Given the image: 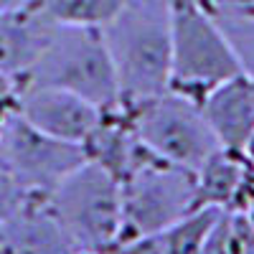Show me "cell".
I'll list each match as a JSON object with an SVG mask.
<instances>
[{"label":"cell","instance_id":"cell-1","mask_svg":"<svg viewBox=\"0 0 254 254\" xmlns=\"http://www.w3.org/2000/svg\"><path fill=\"white\" fill-rule=\"evenodd\" d=\"M102 36L115 64L120 107L168 92L171 0H127Z\"/></svg>","mask_w":254,"mask_h":254},{"label":"cell","instance_id":"cell-2","mask_svg":"<svg viewBox=\"0 0 254 254\" xmlns=\"http://www.w3.org/2000/svg\"><path fill=\"white\" fill-rule=\"evenodd\" d=\"M239 71V59L216 18L198 0H171L168 92L201 107L211 89Z\"/></svg>","mask_w":254,"mask_h":254},{"label":"cell","instance_id":"cell-3","mask_svg":"<svg viewBox=\"0 0 254 254\" xmlns=\"http://www.w3.org/2000/svg\"><path fill=\"white\" fill-rule=\"evenodd\" d=\"M23 87H56L84 97L102 112L120 110L115 64L102 31L97 28L56 23L49 46L18 89Z\"/></svg>","mask_w":254,"mask_h":254},{"label":"cell","instance_id":"cell-4","mask_svg":"<svg viewBox=\"0 0 254 254\" xmlns=\"http://www.w3.org/2000/svg\"><path fill=\"white\" fill-rule=\"evenodd\" d=\"M44 201L74 252L107 254L115 247L122 224L120 183L99 165L84 160Z\"/></svg>","mask_w":254,"mask_h":254},{"label":"cell","instance_id":"cell-5","mask_svg":"<svg viewBox=\"0 0 254 254\" xmlns=\"http://www.w3.org/2000/svg\"><path fill=\"white\" fill-rule=\"evenodd\" d=\"M120 203L122 224L117 242L158 234L193 211V171L168 163L150 150L120 181Z\"/></svg>","mask_w":254,"mask_h":254},{"label":"cell","instance_id":"cell-6","mask_svg":"<svg viewBox=\"0 0 254 254\" xmlns=\"http://www.w3.org/2000/svg\"><path fill=\"white\" fill-rule=\"evenodd\" d=\"M120 110L127 115L135 135L155 155L186 171H196L219 147L201 107L173 92H163Z\"/></svg>","mask_w":254,"mask_h":254},{"label":"cell","instance_id":"cell-7","mask_svg":"<svg viewBox=\"0 0 254 254\" xmlns=\"http://www.w3.org/2000/svg\"><path fill=\"white\" fill-rule=\"evenodd\" d=\"M84 160L81 145L44 135L18 110L0 122V163L33 196H49Z\"/></svg>","mask_w":254,"mask_h":254},{"label":"cell","instance_id":"cell-8","mask_svg":"<svg viewBox=\"0 0 254 254\" xmlns=\"http://www.w3.org/2000/svg\"><path fill=\"white\" fill-rule=\"evenodd\" d=\"M18 112L44 135L74 145L87 140L102 117V110L92 102L56 87H23L18 94Z\"/></svg>","mask_w":254,"mask_h":254},{"label":"cell","instance_id":"cell-9","mask_svg":"<svg viewBox=\"0 0 254 254\" xmlns=\"http://www.w3.org/2000/svg\"><path fill=\"white\" fill-rule=\"evenodd\" d=\"M54 28L56 23L41 10L38 0L0 13V71H5L20 87V81L49 46Z\"/></svg>","mask_w":254,"mask_h":254},{"label":"cell","instance_id":"cell-10","mask_svg":"<svg viewBox=\"0 0 254 254\" xmlns=\"http://www.w3.org/2000/svg\"><path fill=\"white\" fill-rule=\"evenodd\" d=\"M201 112L219 147L242 153L254 132V79L244 71L229 76L201 102Z\"/></svg>","mask_w":254,"mask_h":254},{"label":"cell","instance_id":"cell-11","mask_svg":"<svg viewBox=\"0 0 254 254\" xmlns=\"http://www.w3.org/2000/svg\"><path fill=\"white\" fill-rule=\"evenodd\" d=\"M81 150L89 163L99 165L102 171H107L120 183L150 153V147L135 135L127 115L122 110H115V112H102L94 130L81 142Z\"/></svg>","mask_w":254,"mask_h":254},{"label":"cell","instance_id":"cell-12","mask_svg":"<svg viewBox=\"0 0 254 254\" xmlns=\"http://www.w3.org/2000/svg\"><path fill=\"white\" fill-rule=\"evenodd\" d=\"M3 254H74L59 221L46 208L44 196H31L13 219L0 224Z\"/></svg>","mask_w":254,"mask_h":254},{"label":"cell","instance_id":"cell-13","mask_svg":"<svg viewBox=\"0 0 254 254\" xmlns=\"http://www.w3.org/2000/svg\"><path fill=\"white\" fill-rule=\"evenodd\" d=\"M244 165V153L216 147L193 171V208H229Z\"/></svg>","mask_w":254,"mask_h":254},{"label":"cell","instance_id":"cell-14","mask_svg":"<svg viewBox=\"0 0 254 254\" xmlns=\"http://www.w3.org/2000/svg\"><path fill=\"white\" fill-rule=\"evenodd\" d=\"M54 23L74 28H97L102 31L117 18L127 0H38Z\"/></svg>","mask_w":254,"mask_h":254},{"label":"cell","instance_id":"cell-15","mask_svg":"<svg viewBox=\"0 0 254 254\" xmlns=\"http://www.w3.org/2000/svg\"><path fill=\"white\" fill-rule=\"evenodd\" d=\"M221 208H193L171 226L158 231L163 254H198L211 226L216 224Z\"/></svg>","mask_w":254,"mask_h":254},{"label":"cell","instance_id":"cell-16","mask_svg":"<svg viewBox=\"0 0 254 254\" xmlns=\"http://www.w3.org/2000/svg\"><path fill=\"white\" fill-rule=\"evenodd\" d=\"M198 254H254V224L239 211L224 208Z\"/></svg>","mask_w":254,"mask_h":254},{"label":"cell","instance_id":"cell-17","mask_svg":"<svg viewBox=\"0 0 254 254\" xmlns=\"http://www.w3.org/2000/svg\"><path fill=\"white\" fill-rule=\"evenodd\" d=\"M216 23L229 38L242 71L254 79V18H216Z\"/></svg>","mask_w":254,"mask_h":254},{"label":"cell","instance_id":"cell-18","mask_svg":"<svg viewBox=\"0 0 254 254\" xmlns=\"http://www.w3.org/2000/svg\"><path fill=\"white\" fill-rule=\"evenodd\" d=\"M33 193H28V190L23 188V183H20L8 168L0 163V224H5L8 219H13L20 208H23L28 203Z\"/></svg>","mask_w":254,"mask_h":254},{"label":"cell","instance_id":"cell-19","mask_svg":"<svg viewBox=\"0 0 254 254\" xmlns=\"http://www.w3.org/2000/svg\"><path fill=\"white\" fill-rule=\"evenodd\" d=\"M229 208L239 211V214H244L247 219L254 221V165L249 160L244 165V173L239 178V186L234 190V198H231Z\"/></svg>","mask_w":254,"mask_h":254},{"label":"cell","instance_id":"cell-20","mask_svg":"<svg viewBox=\"0 0 254 254\" xmlns=\"http://www.w3.org/2000/svg\"><path fill=\"white\" fill-rule=\"evenodd\" d=\"M216 18H254V0H198Z\"/></svg>","mask_w":254,"mask_h":254},{"label":"cell","instance_id":"cell-21","mask_svg":"<svg viewBox=\"0 0 254 254\" xmlns=\"http://www.w3.org/2000/svg\"><path fill=\"white\" fill-rule=\"evenodd\" d=\"M107 254H163V249H160L158 237L150 234V237H135L127 242H117Z\"/></svg>","mask_w":254,"mask_h":254},{"label":"cell","instance_id":"cell-22","mask_svg":"<svg viewBox=\"0 0 254 254\" xmlns=\"http://www.w3.org/2000/svg\"><path fill=\"white\" fill-rule=\"evenodd\" d=\"M18 94H20L18 84L5 71H0V122L18 110Z\"/></svg>","mask_w":254,"mask_h":254},{"label":"cell","instance_id":"cell-23","mask_svg":"<svg viewBox=\"0 0 254 254\" xmlns=\"http://www.w3.org/2000/svg\"><path fill=\"white\" fill-rule=\"evenodd\" d=\"M31 0H0V13H5V10H15V8H23L28 5Z\"/></svg>","mask_w":254,"mask_h":254},{"label":"cell","instance_id":"cell-24","mask_svg":"<svg viewBox=\"0 0 254 254\" xmlns=\"http://www.w3.org/2000/svg\"><path fill=\"white\" fill-rule=\"evenodd\" d=\"M242 153H244V158L254 165V132L249 135V140H247V145H244V150H242Z\"/></svg>","mask_w":254,"mask_h":254},{"label":"cell","instance_id":"cell-25","mask_svg":"<svg viewBox=\"0 0 254 254\" xmlns=\"http://www.w3.org/2000/svg\"><path fill=\"white\" fill-rule=\"evenodd\" d=\"M0 254H3V252H0Z\"/></svg>","mask_w":254,"mask_h":254},{"label":"cell","instance_id":"cell-26","mask_svg":"<svg viewBox=\"0 0 254 254\" xmlns=\"http://www.w3.org/2000/svg\"><path fill=\"white\" fill-rule=\"evenodd\" d=\"M252 224H254V221H252Z\"/></svg>","mask_w":254,"mask_h":254}]
</instances>
